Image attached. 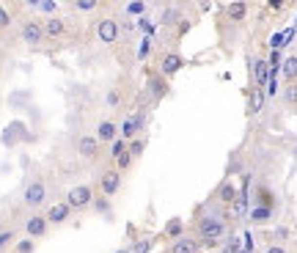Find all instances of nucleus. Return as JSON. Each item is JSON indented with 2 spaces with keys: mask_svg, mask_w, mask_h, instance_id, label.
Segmentation results:
<instances>
[{
  "mask_svg": "<svg viewBox=\"0 0 297 253\" xmlns=\"http://www.w3.org/2000/svg\"><path fill=\"white\" fill-rule=\"evenodd\" d=\"M198 231H201V239H204L206 245H215V242L223 237V220H218V217H204L201 226H198Z\"/></svg>",
  "mask_w": 297,
  "mask_h": 253,
  "instance_id": "1",
  "label": "nucleus"
},
{
  "mask_svg": "<svg viewBox=\"0 0 297 253\" xmlns=\"http://www.w3.org/2000/svg\"><path fill=\"white\" fill-rule=\"evenodd\" d=\"M94 201V190L88 187V184H80V187H72L69 190V195H66V204L72 209H83V207H88Z\"/></svg>",
  "mask_w": 297,
  "mask_h": 253,
  "instance_id": "2",
  "label": "nucleus"
},
{
  "mask_svg": "<svg viewBox=\"0 0 297 253\" xmlns=\"http://www.w3.org/2000/svg\"><path fill=\"white\" fill-rule=\"evenodd\" d=\"M97 36H99V41H105V44H113L116 39H119V25H116V19H99Z\"/></svg>",
  "mask_w": 297,
  "mask_h": 253,
  "instance_id": "3",
  "label": "nucleus"
},
{
  "mask_svg": "<svg viewBox=\"0 0 297 253\" xmlns=\"http://www.w3.org/2000/svg\"><path fill=\"white\" fill-rule=\"evenodd\" d=\"M44 195H47L44 184L33 182V184H28V190H25V204H28V207H39V204L44 201Z\"/></svg>",
  "mask_w": 297,
  "mask_h": 253,
  "instance_id": "4",
  "label": "nucleus"
},
{
  "mask_svg": "<svg viewBox=\"0 0 297 253\" xmlns=\"http://www.w3.org/2000/svg\"><path fill=\"white\" fill-rule=\"evenodd\" d=\"M44 39V28L39 22H25V28H22V41L25 44H39Z\"/></svg>",
  "mask_w": 297,
  "mask_h": 253,
  "instance_id": "5",
  "label": "nucleus"
},
{
  "mask_svg": "<svg viewBox=\"0 0 297 253\" xmlns=\"http://www.w3.org/2000/svg\"><path fill=\"white\" fill-rule=\"evenodd\" d=\"M77 152L83 154L85 160H94V157H97V152H99L97 138H91V135H83V138L77 140Z\"/></svg>",
  "mask_w": 297,
  "mask_h": 253,
  "instance_id": "6",
  "label": "nucleus"
},
{
  "mask_svg": "<svg viewBox=\"0 0 297 253\" xmlns=\"http://www.w3.org/2000/svg\"><path fill=\"white\" fill-rule=\"evenodd\" d=\"M25 231H28V237H44V231H47V217L41 215H33L31 220L25 223Z\"/></svg>",
  "mask_w": 297,
  "mask_h": 253,
  "instance_id": "7",
  "label": "nucleus"
},
{
  "mask_svg": "<svg viewBox=\"0 0 297 253\" xmlns=\"http://www.w3.org/2000/svg\"><path fill=\"white\" fill-rule=\"evenodd\" d=\"M119 184H121V174L119 171H107L105 176H102V193L105 195H116Z\"/></svg>",
  "mask_w": 297,
  "mask_h": 253,
  "instance_id": "8",
  "label": "nucleus"
},
{
  "mask_svg": "<svg viewBox=\"0 0 297 253\" xmlns=\"http://www.w3.org/2000/svg\"><path fill=\"white\" fill-rule=\"evenodd\" d=\"M69 212H72V207H69L66 201H63V204H53V207H50V212H47V223H63L69 217Z\"/></svg>",
  "mask_w": 297,
  "mask_h": 253,
  "instance_id": "9",
  "label": "nucleus"
},
{
  "mask_svg": "<svg viewBox=\"0 0 297 253\" xmlns=\"http://www.w3.org/2000/svg\"><path fill=\"white\" fill-rule=\"evenodd\" d=\"M140 127H143V118H140V116H130V118H127V121L121 124V138L124 140H130V138H135V132L140 130Z\"/></svg>",
  "mask_w": 297,
  "mask_h": 253,
  "instance_id": "10",
  "label": "nucleus"
},
{
  "mask_svg": "<svg viewBox=\"0 0 297 253\" xmlns=\"http://www.w3.org/2000/svg\"><path fill=\"white\" fill-rule=\"evenodd\" d=\"M63 31H66V25H63V19H58V17H50L44 22V36L58 39V36H63Z\"/></svg>",
  "mask_w": 297,
  "mask_h": 253,
  "instance_id": "11",
  "label": "nucleus"
},
{
  "mask_svg": "<svg viewBox=\"0 0 297 253\" xmlns=\"http://www.w3.org/2000/svg\"><path fill=\"white\" fill-rule=\"evenodd\" d=\"M253 75H256V80H259V88L267 85V80H270V63L267 61H253Z\"/></svg>",
  "mask_w": 297,
  "mask_h": 253,
  "instance_id": "12",
  "label": "nucleus"
},
{
  "mask_svg": "<svg viewBox=\"0 0 297 253\" xmlns=\"http://www.w3.org/2000/svg\"><path fill=\"white\" fill-rule=\"evenodd\" d=\"M292 36H295V28H286L283 33H275V36L270 39V47H273V50H281V47H286L292 41Z\"/></svg>",
  "mask_w": 297,
  "mask_h": 253,
  "instance_id": "13",
  "label": "nucleus"
},
{
  "mask_svg": "<svg viewBox=\"0 0 297 253\" xmlns=\"http://www.w3.org/2000/svg\"><path fill=\"white\" fill-rule=\"evenodd\" d=\"M97 138L105 140V143H107V140H113V138H116V124H113V121H102V124L97 127Z\"/></svg>",
  "mask_w": 297,
  "mask_h": 253,
  "instance_id": "14",
  "label": "nucleus"
},
{
  "mask_svg": "<svg viewBox=\"0 0 297 253\" xmlns=\"http://www.w3.org/2000/svg\"><path fill=\"white\" fill-rule=\"evenodd\" d=\"M182 58H179V55H165V58H162V72H165V75H174V72H179L182 69Z\"/></svg>",
  "mask_w": 297,
  "mask_h": 253,
  "instance_id": "15",
  "label": "nucleus"
},
{
  "mask_svg": "<svg viewBox=\"0 0 297 253\" xmlns=\"http://www.w3.org/2000/svg\"><path fill=\"white\" fill-rule=\"evenodd\" d=\"M283 77H286L289 83H295V80H297V58H295V55H289V58L283 61Z\"/></svg>",
  "mask_w": 297,
  "mask_h": 253,
  "instance_id": "16",
  "label": "nucleus"
},
{
  "mask_svg": "<svg viewBox=\"0 0 297 253\" xmlns=\"http://www.w3.org/2000/svg\"><path fill=\"white\" fill-rule=\"evenodd\" d=\"M171 253H196V242H193V239H179V242L171 248Z\"/></svg>",
  "mask_w": 297,
  "mask_h": 253,
  "instance_id": "17",
  "label": "nucleus"
},
{
  "mask_svg": "<svg viewBox=\"0 0 297 253\" xmlns=\"http://www.w3.org/2000/svg\"><path fill=\"white\" fill-rule=\"evenodd\" d=\"M261 108H264V94H261V88H256V91L251 94V110L253 113H259Z\"/></svg>",
  "mask_w": 297,
  "mask_h": 253,
  "instance_id": "18",
  "label": "nucleus"
},
{
  "mask_svg": "<svg viewBox=\"0 0 297 253\" xmlns=\"http://www.w3.org/2000/svg\"><path fill=\"white\" fill-rule=\"evenodd\" d=\"M245 11H248L245 3H231V6H229V17H231V19H242Z\"/></svg>",
  "mask_w": 297,
  "mask_h": 253,
  "instance_id": "19",
  "label": "nucleus"
},
{
  "mask_svg": "<svg viewBox=\"0 0 297 253\" xmlns=\"http://www.w3.org/2000/svg\"><path fill=\"white\" fill-rule=\"evenodd\" d=\"M251 220H256V223L270 220V207H256V209L251 212Z\"/></svg>",
  "mask_w": 297,
  "mask_h": 253,
  "instance_id": "20",
  "label": "nucleus"
},
{
  "mask_svg": "<svg viewBox=\"0 0 297 253\" xmlns=\"http://www.w3.org/2000/svg\"><path fill=\"white\" fill-rule=\"evenodd\" d=\"M283 97H286V102H289V105H297V83H289V85H286Z\"/></svg>",
  "mask_w": 297,
  "mask_h": 253,
  "instance_id": "21",
  "label": "nucleus"
},
{
  "mask_svg": "<svg viewBox=\"0 0 297 253\" xmlns=\"http://www.w3.org/2000/svg\"><path fill=\"white\" fill-rule=\"evenodd\" d=\"M124 149H127V140H113V149H110V154H113V157H116V160H119V157H121V154H124Z\"/></svg>",
  "mask_w": 297,
  "mask_h": 253,
  "instance_id": "22",
  "label": "nucleus"
},
{
  "mask_svg": "<svg viewBox=\"0 0 297 253\" xmlns=\"http://www.w3.org/2000/svg\"><path fill=\"white\" fill-rule=\"evenodd\" d=\"M149 53H152V36H146V39H143V44H140V50H138V58L143 61Z\"/></svg>",
  "mask_w": 297,
  "mask_h": 253,
  "instance_id": "23",
  "label": "nucleus"
},
{
  "mask_svg": "<svg viewBox=\"0 0 297 253\" xmlns=\"http://www.w3.org/2000/svg\"><path fill=\"white\" fill-rule=\"evenodd\" d=\"M17 253H33V239H22V242H17Z\"/></svg>",
  "mask_w": 297,
  "mask_h": 253,
  "instance_id": "24",
  "label": "nucleus"
},
{
  "mask_svg": "<svg viewBox=\"0 0 297 253\" xmlns=\"http://www.w3.org/2000/svg\"><path fill=\"white\" fill-rule=\"evenodd\" d=\"M33 6H36L39 11H47V14H53V11H55V3H53V0H41V3H33Z\"/></svg>",
  "mask_w": 297,
  "mask_h": 253,
  "instance_id": "25",
  "label": "nucleus"
},
{
  "mask_svg": "<svg viewBox=\"0 0 297 253\" xmlns=\"http://www.w3.org/2000/svg\"><path fill=\"white\" fill-rule=\"evenodd\" d=\"M220 198H223V201H237V195H234V187H231V184H226V187L220 190Z\"/></svg>",
  "mask_w": 297,
  "mask_h": 253,
  "instance_id": "26",
  "label": "nucleus"
},
{
  "mask_svg": "<svg viewBox=\"0 0 297 253\" xmlns=\"http://www.w3.org/2000/svg\"><path fill=\"white\" fill-rule=\"evenodd\" d=\"M75 6L80 8V11H94V8H97V3H94V0H77Z\"/></svg>",
  "mask_w": 297,
  "mask_h": 253,
  "instance_id": "27",
  "label": "nucleus"
},
{
  "mask_svg": "<svg viewBox=\"0 0 297 253\" xmlns=\"http://www.w3.org/2000/svg\"><path fill=\"white\" fill-rule=\"evenodd\" d=\"M146 6L143 3H127V14H143Z\"/></svg>",
  "mask_w": 297,
  "mask_h": 253,
  "instance_id": "28",
  "label": "nucleus"
},
{
  "mask_svg": "<svg viewBox=\"0 0 297 253\" xmlns=\"http://www.w3.org/2000/svg\"><path fill=\"white\" fill-rule=\"evenodd\" d=\"M11 239H14V231H0V251H3Z\"/></svg>",
  "mask_w": 297,
  "mask_h": 253,
  "instance_id": "29",
  "label": "nucleus"
},
{
  "mask_svg": "<svg viewBox=\"0 0 297 253\" xmlns=\"http://www.w3.org/2000/svg\"><path fill=\"white\" fill-rule=\"evenodd\" d=\"M223 253H242V248H239V239H231L229 245L223 248Z\"/></svg>",
  "mask_w": 297,
  "mask_h": 253,
  "instance_id": "30",
  "label": "nucleus"
},
{
  "mask_svg": "<svg viewBox=\"0 0 297 253\" xmlns=\"http://www.w3.org/2000/svg\"><path fill=\"white\" fill-rule=\"evenodd\" d=\"M138 28H140V31H146V33H149V36H152V33H154V25L149 22V19H138Z\"/></svg>",
  "mask_w": 297,
  "mask_h": 253,
  "instance_id": "31",
  "label": "nucleus"
},
{
  "mask_svg": "<svg viewBox=\"0 0 297 253\" xmlns=\"http://www.w3.org/2000/svg\"><path fill=\"white\" fill-rule=\"evenodd\" d=\"M130 162H132V154L124 152L121 157H119V168H130Z\"/></svg>",
  "mask_w": 297,
  "mask_h": 253,
  "instance_id": "32",
  "label": "nucleus"
},
{
  "mask_svg": "<svg viewBox=\"0 0 297 253\" xmlns=\"http://www.w3.org/2000/svg\"><path fill=\"white\" fill-rule=\"evenodd\" d=\"M149 248H152V242H149V239H143V242H138V245H135V251H132V253H146Z\"/></svg>",
  "mask_w": 297,
  "mask_h": 253,
  "instance_id": "33",
  "label": "nucleus"
},
{
  "mask_svg": "<svg viewBox=\"0 0 297 253\" xmlns=\"http://www.w3.org/2000/svg\"><path fill=\"white\" fill-rule=\"evenodd\" d=\"M179 231H182V223H179V220L168 223V234H179Z\"/></svg>",
  "mask_w": 297,
  "mask_h": 253,
  "instance_id": "34",
  "label": "nucleus"
},
{
  "mask_svg": "<svg viewBox=\"0 0 297 253\" xmlns=\"http://www.w3.org/2000/svg\"><path fill=\"white\" fill-rule=\"evenodd\" d=\"M8 22H11V17H8V11H6V8H0V28H6Z\"/></svg>",
  "mask_w": 297,
  "mask_h": 253,
  "instance_id": "35",
  "label": "nucleus"
},
{
  "mask_svg": "<svg viewBox=\"0 0 297 253\" xmlns=\"http://www.w3.org/2000/svg\"><path fill=\"white\" fill-rule=\"evenodd\" d=\"M107 105H113V108L119 105V94H116V91H110V94H107Z\"/></svg>",
  "mask_w": 297,
  "mask_h": 253,
  "instance_id": "36",
  "label": "nucleus"
},
{
  "mask_svg": "<svg viewBox=\"0 0 297 253\" xmlns=\"http://www.w3.org/2000/svg\"><path fill=\"white\" fill-rule=\"evenodd\" d=\"M143 152V143H140V140H135V143H132V154H140Z\"/></svg>",
  "mask_w": 297,
  "mask_h": 253,
  "instance_id": "37",
  "label": "nucleus"
},
{
  "mask_svg": "<svg viewBox=\"0 0 297 253\" xmlns=\"http://www.w3.org/2000/svg\"><path fill=\"white\" fill-rule=\"evenodd\" d=\"M267 253H286V251H283V248H278V245H275V248H270V251H267Z\"/></svg>",
  "mask_w": 297,
  "mask_h": 253,
  "instance_id": "38",
  "label": "nucleus"
},
{
  "mask_svg": "<svg viewBox=\"0 0 297 253\" xmlns=\"http://www.w3.org/2000/svg\"><path fill=\"white\" fill-rule=\"evenodd\" d=\"M116 253H132V251H116Z\"/></svg>",
  "mask_w": 297,
  "mask_h": 253,
  "instance_id": "39",
  "label": "nucleus"
},
{
  "mask_svg": "<svg viewBox=\"0 0 297 253\" xmlns=\"http://www.w3.org/2000/svg\"><path fill=\"white\" fill-rule=\"evenodd\" d=\"M295 25H297V19H295Z\"/></svg>",
  "mask_w": 297,
  "mask_h": 253,
  "instance_id": "40",
  "label": "nucleus"
}]
</instances>
